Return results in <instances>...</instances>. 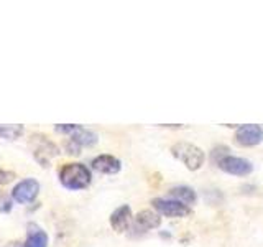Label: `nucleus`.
I'll list each match as a JSON object with an SVG mask.
<instances>
[{"instance_id":"nucleus-15","label":"nucleus","mask_w":263,"mask_h":247,"mask_svg":"<svg viewBox=\"0 0 263 247\" xmlns=\"http://www.w3.org/2000/svg\"><path fill=\"white\" fill-rule=\"evenodd\" d=\"M13 206V198L12 195H7L0 191V213H10Z\"/></svg>"},{"instance_id":"nucleus-9","label":"nucleus","mask_w":263,"mask_h":247,"mask_svg":"<svg viewBox=\"0 0 263 247\" xmlns=\"http://www.w3.org/2000/svg\"><path fill=\"white\" fill-rule=\"evenodd\" d=\"M92 168L104 175H114L122 170V163L119 158H115L112 155H99L92 160Z\"/></svg>"},{"instance_id":"nucleus-10","label":"nucleus","mask_w":263,"mask_h":247,"mask_svg":"<svg viewBox=\"0 0 263 247\" xmlns=\"http://www.w3.org/2000/svg\"><path fill=\"white\" fill-rule=\"evenodd\" d=\"M160 224H161V216L152 209H142L134 218V226L142 231V233L143 231H148V229L158 227Z\"/></svg>"},{"instance_id":"nucleus-6","label":"nucleus","mask_w":263,"mask_h":247,"mask_svg":"<svg viewBox=\"0 0 263 247\" xmlns=\"http://www.w3.org/2000/svg\"><path fill=\"white\" fill-rule=\"evenodd\" d=\"M235 142L242 147H255L263 142V129L255 123L238 127L235 132Z\"/></svg>"},{"instance_id":"nucleus-3","label":"nucleus","mask_w":263,"mask_h":247,"mask_svg":"<svg viewBox=\"0 0 263 247\" xmlns=\"http://www.w3.org/2000/svg\"><path fill=\"white\" fill-rule=\"evenodd\" d=\"M40 193V183L35 178L22 180L20 183H16L12 189V198L15 203L18 204H28L36 200Z\"/></svg>"},{"instance_id":"nucleus-14","label":"nucleus","mask_w":263,"mask_h":247,"mask_svg":"<svg viewBox=\"0 0 263 247\" xmlns=\"http://www.w3.org/2000/svg\"><path fill=\"white\" fill-rule=\"evenodd\" d=\"M23 134V126L16 123V126H0V138L15 140Z\"/></svg>"},{"instance_id":"nucleus-1","label":"nucleus","mask_w":263,"mask_h":247,"mask_svg":"<svg viewBox=\"0 0 263 247\" xmlns=\"http://www.w3.org/2000/svg\"><path fill=\"white\" fill-rule=\"evenodd\" d=\"M60 181L68 189H84L92 181L90 170L82 163H66L60 170Z\"/></svg>"},{"instance_id":"nucleus-7","label":"nucleus","mask_w":263,"mask_h":247,"mask_svg":"<svg viewBox=\"0 0 263 247\" xmlns=\"http://www.w3.org/2000/svg\"><path fill=\"white\" fill-rule=\"evenodd\" d=\"M132 221H134V214H132L128 204L119 206V208L110 214V226L115 233H125L132 226Z\"/></svg>"},{"instance_id":"nucleus-12","label":"nucleus","mask_w":263,"mask_h":247,"mask_svg":"<svg viewBox=\"0 0 263 247\" xmlns=\"http://www.w3.org/2000/svg\"><path fill=\"white\" fill-rule=\"evenodd\" d=\"M170 198L171 200H176L179 203H183V204H194L196 200H197V195L193 188H189V186H175V188H171L170 191H168Z\"/></svg>"},{"instance_id":"nucleus-8","label":"nucleus","mask_w":263,"mask_h":247,"mask_svg":"<svg viewBox=\"0 0 263 247\" xmlns=\"http://www.w3.org/2000/svg\"><path fill=\"white\" fill-rule=\"evenodd\" d=\"M35 138H36L35 140V142H36V145H35V156H36V160L40 163H43L45 167H46L48 160L53 158V156H56L60 152H58V147L53 142H49L46 137L35 135Z\"/></svg>"},{"instance_id":"nucleus-2","label":"nucleus","mask_w":263,"mask_h":247,"mask_svg":"<svg viewBox=\"0 0 263 247\" xmlns=\"http://www.w3.org/2000/svg\"><path fill=\"white\" fill-rule=\"evenodd\" d=\"M171 153L181 163H184V167L191 171L199 170L205 160V155L201 148L196 147L194 144H189V142H178L176 145H173Z\"/></svg>"},{"instance_id":"nucleus-13","label":"nucleus","mask_w":263,"mask_h":247,"mask_svg":"<svg viewBox=\"0 0 263 247\" xmlns=\"http://www.w3.org/2000/svg\"><path fill=\"white\" fill-rule=\"evenodd\" d=\"M74 144H78L79 147H92L97 144V134L92 130H87L84 127H81L79 130H76L71 135V138Z\"/></svg>"},{"instance_id":"nucleus-16","label":"nucleus","mask_w":263,"mask_h":247,"mask_svg":"<svg viewBox=\"0 0 263 247\" xmlns=\"http://www.w3.org/2000/svg\"><path fill=\"white\" fill-rule=\"evenodd\" d=\"M79 129H81V126H76V123H58L56 126V132H60V134H68V135H72L74 132Z\"/></svg>"},{"instance_id":"nucleus-5","label":"nucleus","mask_w":263,"mask_h":247,"mask_svg":"<svg viewBox=\"0 0 263 247\" xmlns=\"http://www.w3.org/2000/svg\"><path fill=\"white\" fill-rule=\"evenodd\" d=\"M152 204H153V208L161 214V216H166V218H184L189 214L187 206L176 201V200L155 198V200H152Z\"/></svg>"},{"instance_id":"nucleus-4","label":"nucleus","mask_w":263,"mask_h":247,"mask_svg":"<svg viewBox=\"0 0 263 247\" xmlns=\"http://www.w3.org/2000/svg\"><path fill=\"white\" fill-rule=\"evenodd\" d=\"M217 165L222 171H226L229 175H234V177H247L253 171L252 162L247 158H242V156L227 155L222 160H219Z\"/></svg>"},{"instance_id":"nucleus-11","label":"nucleus","mask_w":263,"mask_h":247,"mask_svg":"<svg viewBox=\"0 0 263 247\" xmlns=\"http://www.w3.org/2000/svg\"><path fill=\"white\" fill-rule=\"evenodd\" d=\"M23 247H48V236L43 229L36 224L28 226V237Z\"/></svg>"},{"instance_id":"nucleus-17","label":"nucleus","mask_w":263,"mask_h":247,"mask_svg":"<svg viewBox=\"0 0 263 247\" xmlns=\"http://www.w3.org/2000/svg\"><path fill=\"white\" fill-rule=\"evenodd\" d=\"M15 178V173L12 171H7V170H0V186L10 183V181Z\"/></svg>"}]
</instances>
